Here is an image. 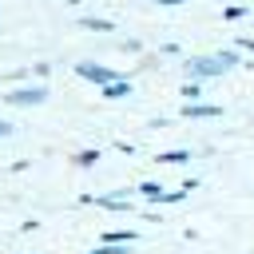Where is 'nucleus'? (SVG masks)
I'll use <instances>...</instances> for the list:
<instances>
[{
  "mask_svg": "<svg viewBox=\"0 0 254 254\" xmlns=\"http://www.w3.org/2000/svg\"><path fill=\"white\" fill-rule=\"evenodd\" d=\"M75 71L83 75V79H95V83H103V87H111L119 75L115 71H107V67H95V64H75Z\"/></svg>",
  "mask_w": 254,
  "mask_h": 254,
  "instance_id": "f257e3e1",
  "label": "nucleus"
},
{
  "mask_svg": "<svg viewBox=\"0 0 254 254\" xmlns=\"http://www.w3.org/2000/svg\"><path fill=\"white\" fill-rule=\"evenodd\" d=\"M187 71H190L194 79H202V75H218V71H226V67H222L218 60H190V64H187Z\"/></svg>",
  "mask_w": 254,
  "mask_h": 254,
  "instance_id": "7ed1b4c3",
  "label": "nucleus"
},
{
  "mask_svg": "<svg viewBox=\"0 0 254 254\" xmlns=\"http://www.w3.org/2000/svg\"><path fill=\"white\" fill-rule=\"evenodd\" d=\"M95 254H103V250H95Z\"/></svg>",
  "mask_w": 254,
  "mask_h": 254,
  "instance_id": "4468645a",
  "label": "nucleus"
},
{
  "mask_svg": "<svg viewBox=\"0 0 254 254\" xmlns=\"http://www.w3.org/2000/svg\"><path fill=\"white\" fill-rule=\"evenodd\" d=\"M0 135H12V123H4V119H0Z\"/></svg>",
  "mask_w": 254,
  "mask_h": 254,
  "instance_id": "f8f14e48",
  "label": "nucleus"
},
{
  "mask_svg": "<svg viewBox=\"0 0 254 254\" xmlns=\"http://www.w3.org/2000/svg\"><path fill=\"white\" fill-rule=\"evenodd\" d=\"M214 60H218V64H222V67H234V64H238V56H234V52H218V56H214Z\"/></svg>",
  "mask_w": 254,
  "mask_h": 254,
  "instance_id": "9b49d317",
  "label": "nucleus"
},
{
  "mask_svg": "<svg viewBox=\"0 0 254 254\" xmlns=\"http://www.w3.org/2000/svg\"><path fill=\"white\" fill-rule=\"evenodd\" d=\"M4 99L24 107V103H44V99H48V91H44V87H16V91H12V95H4Z\"/></svg>",
  "mask_w": 254,
  "mask_h": 254,
  "instance_id": "f03ea898",
  "label": "nucleus"
},
{
  "mask_svg": "<svg viewBox=\"0 0 254 254\" xmlns=\"http://www.w3.org/2000/svg\"><path fill=\"white\" fill-rule=\"evenodd\" d=\"M214 115H222V107H214V103H187V119H214Z\"/></svg>",
  "mask_w": 254,
  "mask_h": 254,
  "instance_id": "20e7f679",
  "label": "nucleus"
},
{
  "mask_svg": "<svg viewBox=\"0 0 254 254\" xmlns=\"http://www.w3.org/2000/svg\"><path fill=\"white\" fill-rule=\"evenodd\" d=\"M79 24H83V28H91V32H111V24H107V20H95V16H83Z\"/></svg>",
  "mask_w": 254,
  "mask_h": 254,
  "instance_id": "423d86ee",
  "label": "nucleus"
},
{
  "mask_svg": "<svg viewBox=\"0 0 254 254\" xmlns=\"http://www.w3.org/2000/svg\"><path fill=\"white\" fill-rule=\"evenodd\" d=\"M183 95H187V103H194V99H198V95H202V87H198V83H194V79H190V83H187V87H183Z\"/></svg>",
  "mask_w": 254,
  "mask_h": 254,
  "instance_id": "1a4fd4ad",
  "label": "nucleus"
},
{
  "mask_svg": "<svg viewBox=\"0 0 254 254\" xmlns=\"http://www.w3.org/2000/svg\"><path fill=\"white\" fill-rule=\"evenodd\" d=\"M159 159H163V163H187V159H190V151H163Z\"/></svg>",
  "mask_w": 254,
  "mask_h": 254,
  "instance_id": "0eeeda50",
  "label": "nucleus"
},
{
  "mask_svg": "<svg viewBox=\"0 0 254 254\" xmlns=\"http://www.w3.org/2000/svg\"><path fill=\"white\" fill-rule=\"evenodd\" d=\"M155 4H183V0H155Z\"/></svg>",
  "mask_w": 254,
  "mask_h": 254,
  "instance_id": "ddd939ff",
  "label": "nucleus"
},
{
  "mask_svg": "<svg viewBox=\"0 0 254 254\" xmlns=\"http://www.w3.org/2000/svg\"><path fill=\"white\" fill-rule=\"evenodd\" d=\"M95 159H99V151H79V155H75V163H79V167H91Z\"/></svg>",
  "mask_w": 254,
  "mask_h": 254,
  "instance_id": "9d476101",
  "label": "nucleus"
},
{
  "mask_svg": "<svg viewBox=\"0 0 254 254\" xmlns=\"http://www.w3.org/2000/svg\"><path fill=\"white\" fill-rule=\"evenodd\" d=\"M119 95H131V83H123V79H115L111 87H103V99H119Z\"/></svg>",
  "mask_w": 254,
  "mask_h": 254,
  "instance_id": "39448f33",
  "label": "nucleus"
},
{
  "mask_svg": "<svg viewBox=\"0 0 254 254\" xmlns=\"http://www.w3.org/2000/svg\"><path fill=\"white\" fill-rule=\"evenodd\" d=\"M139 190H143L147 198H155V202H163V194H167V190H159V183H143Z\"/></svg>",
  "mask_w": 254,
  "mask_h": 254,
  "instance_id": "6e6552de",
  "label": "nucleus"
}]
</instances>
